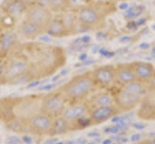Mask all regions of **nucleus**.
<instances>
[{"mask_svg": "<svg viewBox=\"0 0 155 144\" xmlns=\"http://www.w3.org/2000/svg\"><path fill=\"white\" fill-rule=\"evenodd\" d=\"M16 49L25 59L30 72V81L50 78L66 65L64 47L35 41L19 42Z\"/></svg>", "mask_w": 155, "mask_h": 144, "instance_id": "1", "label": "nucleus"}, {"mask_svg": "<svg viewBox=\"0 0 155 144\" xmlns=\"http://www.w3.org/2000/svg\"><path fill=\"white\" fill-rule=\"evenodd\" d=\"M44 94L25 96H8L0 98V121L8 124L13 120L28 121L41 111Z\"/></svg>", "mask_w": 155, "mask_h": 144, "instance_id": "2", "label": "nucleus"}, {"mask_svg": "<svg viewBox=\"0 0 155 144\" xmlns=\"http://www.w3.org/2000/svg\"><path fill=\"white\" fill-rule=\"evenodd\" d=\"M82 31L99 30L105 25L108 16L116 11V6L111 1H88L73 8Z\"/></svg>", "mask_w": 155, "mask_h": 144, "instance_id": "3", "label": "nucleus"}, {"mask_svg": "<svg viewBox=\"0 0 155 144\" xmlns=\"http://www.w3.org/2000/svg\"><path fill=\"white\" fill-rule=\"evenodd\" d=\"M58 89L65 96L68 104H72L86 101L97 88L89 71L74 75Z\"/></svg>", "mask_w": 155, "mask_h": 144, "instance_id": "4", "label": "nucleus"}, {"mask_svg": "<svg viewBox=\"0 0 155 144\" xmlns=\"http://www.w3.org/2000/svg\"><path fill=\"white\" fill-rule=\"evenodd\" d=\"M149 90L147 85L135 80L133 82L120 86L114 95V104L122 112H128L140 104Z\"/></svg>", "mask_w": 155, "mask_h": 144, "instance_id": "5", "label": "nucleus"}, {"mask_svg": "<svg viewBox=\"0 0 155 144\" xmlns=\"http://www.w3.org/2000/svg\"><path fill=\"white\" fill-rule=\"evenodd\" d=\"M67 104L68 101L59 89L50 91L43 96L40 112L51 118H57L62 116Z\"/></svg>", "mask_w": 155, "mask_h": 144, "instance_id": "6", "label": "nucleus"}, {"mask_svg": "<svg viewBox=\"0 0 155 144\" xmlns=\"http://www.w3.org/2000/svg\"><path fill=\"white\" fill-rule=\"evenodd\" d=\"M90 74L96 88L108 89L114 83H116L114 65L108 64L98 66L90 71Z\"/></svg>", "mask_w": 155, "mask_h": 144, "instance_id": "7", "label": "nucleus"}, {"mask_svg": "<svg viewBox=\"0 0 155 144\" xmlns=\"http://www.w3.org/2000/svg\"><path fill=\"white\" fill-rule=\"evenodd\" d=\"M53 16H54V14L45 4L39 2L28 7L23 18L31 21L32 22L36 23L39 26H41L45 30H47Z\"/></svg>", "mask_w": 155, "mask_h": 144, "instance_id": "8", "label": "nucleus"}, {"mask_svg": "<svg viewBox=\"0 0 155 144\" xmlns=\"http://www.w3.org/2000/svg\"><path fill=\"white\" fill-rule=\"evenodd\" d=\"M53 120L54 118L39 112L28 120V133L38 136H51Z\"/></svg>", "mask_w": 155, "mask_h": 144, "instance_id": "9", "label": "nucleus"}, {"mask_svg": "<svg viewBox=\"0 0 155 144\" xmlns=\"http://www.w3.org/2000/svg\"><path fill=\"white\" fill-rule=\"evenodd\" d=\"M17 32L19 39L25 40V42L35 41L39 37L46 34V30L44 28L24 18H22L21 21L18 22Z\"/></svg>", "mask_w": 155, "mask_h": 144, "instance_id": "10", "label": "nucleus"}, {"mask_svg": "<svg viewBox=\"0 0 155 144\" xmlns=\"http://www.w3.org/2000/svg\"><path fill=\"white\" fill-rule=\"evenodd\" d=\"M130 67L132 69L136 80L147 84L155 76V67L147 61L136 60L130 62Z\"/></svg>", "mask_w": 155, "mask_h": 144, "instance_id": "11", "label": "nucleus"}, {"mask_svg": "<svg viewBox=\"0 0 155 144\" xmlns=\"http://www.w3.org/2000/svg\"><path fill=\"white\" fill-rule=\"evenodd\" d=\"M121 111L115 104L108 105V107H99L91 108L89 111V119L91 125H99L113 117L119 115Z\"/></svg>", "mask_w": 155, "mask_h": 144, "instance_id": "12", "label": "nucleus"}, {"mask_svg": "<svg viewBox=\"0 0 155 144\" xmlns=\"http://www.w3.org/2000/svg\"><path fill=\"white\" fill-rule=\"evenodd\" d=\"M90 107L86 101H82L79 103L68 104L62 114V117L65 118L69 122H75L77 120L86 117L89 115Z\"/></svg>", "mask_w": 155, "mask_h": 144, "instance_id": "13", "label": "nucleus"}, {"mask_svg": "<svg viewBox=\"0 0 155 144\" xmlns=\"http://www.w3.org/2000/svg\"><path fill=\"white\" fill-rule=\"evenodd\" d=\"M19 40L21 39L18 35L17 29H15L14 27L5 29L0 42V55L7 57L10 52L19 44Z\"/></svg>", "mask_w": 155, "mask_h": 144, "instance_id": "14", "label": "nucleus"}, {"mask_svg": "<svg viewBox=\"0 0 155 144\" xmlns=\"http://www.w3.org/2000/svg\"><path fill=\"white\" fill-rule=\"evenodd\" d=\"M27 6L21 0H4L1 4V12L4 16H7L17 21L19 18H23L27 10Z\"/></svg>", "mask_w": 155, "mask_h": 144, "instance_id": "15", "label": "nucleus"}, {"mask_svg": "<svg viewBox=\"0 0 155 144\" xmlns=\"http://www.w3.org/2000/svg\"><path fill=\"white\" fill-rule=\"evenodd\" d=\"M46 34L51 38H55V39H62V38L71 37L69 31L64 24L62 21V18L60 14H55L53 16L52 20L51 21L50 24H48Z\"/></svg>", "mask_w": 155, "mask_h": 144, "instance_id": "16", "label": "nucleus"}, {"mask_svg": "<svg viewBox=\"0 0 155 144\" xmlns=\"http://www.w3.org/2000/svg\"><path fill=\"white\" fill-rule=\"evenodd\" d=\"M116 83L120 86L133 82L136 80L134 73L130 67V63H118L115 65Z\"/></svg>", "mask_w": 155, "mask_h": 144, "instance_id": "17", "label": "nucleus"}, {"mask_svg": "<svg viewBox=\"0 0 155 144\" xmlns=\"http://www.w3.org/2000/svg\"><path fill=\"white\" fill-rule=\"evenodd\" d=\"M62 21L64 22V24L67 28V30L69 31L71 36H75L78 35L79 33L81 32V28L78 21L77 15L74 11V9H71V10L67 11L65 13L60 14Z\"/></svg>", "mask_w": 155, "mask_h": 144, "instance_id": "18", "label": "nucleus"}, {"mask_svg": "<svg viewBox=\"0 0 155 144\" xmlns=\"http://www.w3.org/2000/svg\"><path fill=\"white\" fill-rule=\"evenodd\" d=\"M90 109L99 107H108V105L114 104V95H111L109 92H100L95 93L91 97L86 100Z\"/></svg>", "mask_w": 155, "mask_h": 144, "instance_id": "19", "label": "nucleus"}, {"mask_svg": "<svg viewBox=\"0 0 155 144\" xmlns=\"http://www.w3.org/2000/svg\"><path fill=\"white\" fill-rule=\"evenodd\" d=\"M54 14H62L73 9L72 0H46L41 2Z\"/></svg>", "mask_w": 155, "mask_h": 144, "instance_id": "20", "label": "nucleus"}, {"mask_svg": "<svg viewBox=\"0 0 155 144\" xmlns=\"http://www.w3.org/2000/svg\"><path fill=\"white\" fill-rule=\"evenodd\" d=\"M144 12H145V5L132 3L127 10L123 12L122 16L127 21H136V20H138L139 18L142 17Z\"/></svg>", "mask_w": 155, "mask_h": 144, "instance_id": "21", "label": "nucleus"}, {"mask_svg": "<svg viewBox=\"0 0 155 144\" xmlns=\"http://www.w3.org/2000/svg\"><path fill=\"white\" fill-rule=\"evenodd\" d=\"M68 132H71L69 121H67V120L65 118H63L62 116L54 118L50 136H58V134H63V133H66Z\"/></svg>", "mask_w": 155, "mask_h": 144, "instance_id": "22", "label": "nucleus"}, {"mask_svg": "<svg viewBox=\"0 0 155 144\" xmlns=\"http://www.w3.org/2000/svg\"><path fill=\"white\" fill-rule=\"evenodd\" d=\"M142 104V107L138 111V116L140 119L144 120H154V107L155 104H151L147 99H143Z\"/></svg>", "mask_w": 155, "mask_h": 144, "instance_id": "23", "label": "nucleus"}, {"mask_svg": "<svg viewBox=\"0 0 155 144\" xmlns=\"http://www.w3.org/2000/svg\"><path fill=\"white\" fill-rule=\"evenodd\" d=\"M6 63H7L6 57H2V58L0 59V85L2 84V79L4 76L5 70H6Z\"/></svg>", "mask_w": 155, "mask_h": 144, "instance_id": "24", "label": "nucleus"}, {"mask_svg": "<svg viewBox=\"0 0 155 144\" xmlns=\"http://www.w3.org/2000/svg\"><path fill=\"white\" fill-rule=\"evenodd\" d=\"M131 4H132V3H131L130 1H120V3L118 4L117 6H116V8H117L118 10L124 12L131 6Z\"/></svg>", "mask_w": 155, "mask_h": 144, "instance_id": "25", "label": "nucleus"}, {"mask_svg": "<svg viewBox=\"0 0 155 144\" xmlns=\"http://www.w3.org/2000/svg\"><path fill=\"white\" fill-rule=\"evenodd\" d=\"M126 28H128L130 31H136L138 30L139 25L137 24V21H127V24H126Z\"/></svg>", "mask_w": 155, "mask_h": 144, "instance_id": "26", "label": "nucleus"}, {"mask_svg": "<svg viewBox=\"0 0 155 144\" xmlns=\"http://www.w3.org/2000/svg\"><path fill=\"white\" fill-rule=\"evenodd\" d=\"M99 52L103 56L107 57V58H111V57L114 56V51H110L109 50H107V49H101L99 50Z\"/></svg>", "mask_w": 155, "mask_h": 144, "instance_id": "27", "label": "nucleus"}, {"mask_svg": "<svg viewBox=\"0 0 155 144\" xmlns=\"http://www.w3.org/2000/svg\"><path fill=\"white\" fill-rule=\"evenodd\" d=\"M131 40H132V37L130 35H123L118 39V42L120 44H128L131 42Z\"/></svg>", "mask_w": 155, "mask_h": 144, "instance_id": "28", "label": "nucleus"}, {"mask_svg": "<svg viewBox=\"0 0 155 144\" xmlns=\"http://www.w3.org/2000/svg\"><path fill=\"white\" fill-rule=\"evenodd\" d=\"M105 133H117L119 132V129L116 127V126H110V127H108V128H105Z\"/></svg>", "mask_w": 155, "mask_h": 144, "instance_id": "29", "label": "nucleus"}, {"mask_svg": "<svg viewBox=\"0 0 155 144\" xmlns=\"http://www.w3.org/2000/svg\"><path fill=\"white\" fill-rule=\"evenodd\" d=\"M21 1L24 4V5H26L27 7H30V6L34 5V4H37V3L40 2L39 0H21Z\"/></svg>", "mask_w": 155, "mask_h": 144, "instance_id": "30", "label": "nucleus"}, {"mask_svg": "<svg viewBox=\"0 0 155 144\" xmlns=\"http://www.w3.org/2000/svg\"><path fill=\"white\" fill-rule=\"evenodd\" d=\"M147 88L149 90V92H155V76L152 78V80L150 81L149 83H147Z\"/></svg>", "mask_w": 155, "mask_h": 144, "instance_id": "31", "label": "nucleus"}, {"mask_svg": "<svg viewBox=\"0 0 155 144\" xmlns=\"http://www.w3.org/2000/svg\"><path fill=\"white\" fill-rule=\"evenodd\" d=\"M150 47H151V45H150L149 43H140V44L139 45V49L143 50H149Z\"/></svg>", "mask_w": 155, "mask_h": 144, "instance_id": "32", "label": "nucleus"}, {"mask_svg": "<svg viewBox=\"0 0 155 144\" xmlns=\"http://www.w3.org/2000/svg\"><path fill=\"white\" fill-rule=\"evenodd\" d=\"M132 126L137 130H143L145 127H147L145 126V124H142V123H135L132 125Z\"/></svg>", "mask_w": 155, "mask_h": 144, "instance_id": "33", "label": "nucleus"}, {"mask_svg": "<svg viewBox=\"0 0 155 144\" xmlns=\"http://www.w3.org/2000/svg\"><path fill=\"white\" fill-rule=\"evenodd\" d=\"M140 134H139V133H135L130 137V140L133 141V142H137L140 140Z\"/></svg>", "mask_w": 155, "mask_h": 144, "instance_id": "34", "label": "nucleus"}, {"mask_svg": "<svg viewBox=\"0 0 155 144\" xmlns=\"http://www.w3.org/2000/svg\"><path fill=\"white\" fill-rule=\"evenodd\" d=\"M140 144H155V138L152 139H147V140H144L142 142H139Z\"/></svg>", "mask_w": 155, "mask_h": 144, "instance_id": "35", "label": "nucleus"}, {"mask_svg": "<svg viewBox=\"0 0 155 144\" xmlns=\"http://www.w3.org/2000/svg\"><path fill=\"white\" fill-rule=\"evenodd\" d=\"M6 29V28L4 27V25L2 24L1 21H0V42H1V39H2V35H3V32L4 30Z\"/></svg>", "mask_w": 155, "mask_h": 144, "instance_id": "36", "label": "nucleus"}, {"mask_svg": "<svg viewBox=\"0 0 155 144\" xmlns=\"http://www.w3.org/2000/svg\"><path fill=\"white\" fill-rule=\"evenodd\" d=\"M86 58H87V54H86V53H81V54L79 56V59H80L81 61H82V62L85 61Z\"/></svg>", "mask_w": 155, "mask_h": 144, "instance_id": "37", "label": "nucleus"}, {"mask_svg": "<svg viewBox=\"0 0 155 144\" xmlns=\"http://www.w3.org/2000/svg\"><path fill=\"white\" fill-rule=\"evenodd\" d=\"M150 54H151V58L155 60V46L151 47V51H150Z\"/></svg>", "mask_w": 155, "mask_h": 144, "instance_id": "38", "label": "nucleus"}, {"mask_svg": "<svg viewBox=\"0 0 155 144\" xmlns=\"http://www.w3.org/2000/svg\"><path fill=\"white\" fill-rule=\"evenodd\" d=\"M102 143H103V144H111V138L107 139V140H104Z\"/></svg>", "mask_w": 155, "mask_h": 144, "instance_id": "39", "label": "nucleus"}, {"mask_svg": "<svg viewBox=\"0 0 155 144\" xmlns=\"http://www.w3.org/2000/svg\"><path fill=\"white\" fill-rule=\"evenodd\" d=\"M88 136H99V133H88Z\"/></svg>", "mask_w": 155, "mask_h": 144, "instance_id": "40", "label": "nucleus"}, {"mask_svg": "<svg viewBox=\"0 0 155 144\" xmlns=\"http://www.w3.org/2000/svg\"><path fill=\"white\" fill-rule=\"evenodd\" d=\"M152 29H153V30L155 31V23H154V24L152 25Z\"/></svg>", "mask_w": 155, "mask_h": 144, "instance_id": "41", "label": "nucleus"}, {"mask_svg": "<svg viewBox=\"0 0 155 144\" xmlns=\"http://www.w3.org/2000/svg\"><path fill=\"white\" fill-rule=\"evenodd\" d=\"M117 1H130V0H117Z\"/></svg>", "mask_w": 155, "mask_h": 144, "instance_id": "42", "label": "nucleus"}, {"mask_svg": "<svg viewBox=\"0 0 155 144\" xmlns=\"http://www.w3.org/2000/svg\"><path fill=\"white\" fill-rule=\"evenodd\" d=\"M154 120H155V107H154Z\"/></svg>", "mask_w": 155, "mask_h": 144, "instance_id": "43", "label": "nucleus"}, {"mask_svg": "<svg viewBox=\"0 0 155 144\" xmlns=\"http://www.w3.org/2000/svg\"><path fill=\"white\" fill-rule=\"evenodd\" d=\"M40 2H44V1H46V0H39Z\"/></svg>", "mask_w": 155, "mask_h": 144, "instance_id": "44", "label": "nucleus"}, {"mask_svg": "<svg viewBox=\"0 0 155 144\" xmlns=\"http://www.w3.org/2000/svg\"><path fill=\"white\" fill-rule=\"evenodd\" d=\"M87 144H95V143H93V142H91V143H87Z\"/></svg>", "mask_w": 155, "mask_h": 144, "instance_id": "45", "label": "nucleus"}, {"mask_svg": "<svg viewBox=\"0 0 155 144\" xmlns=\"http://www.w3.org/2000/svg\"><path fill=\"white\" fill-rule=\"evenodd\" d=\"M57 144H63L62 142H59V143H57Z\"/></svg>", "mask_w": 155, "mask_h": 144, "instance_id": "46", "label": "nucleus"}, {"mask_svg": "<svg viewBox=\"0 0 155 144\" xmlns=\"http://www.w3.org/2000/svg\"><path fill=\"white\" fill-rule=\"evenodd\" d=\"M2 57H3V56H1V55H0V59H1V58H2Z\"/></svg>", "mask_w": 155, "mask_h": 144, "instance_id": "47", "label": "nucleus"}, {"mask_svg": "<svg viewBox=\"0 0 155 144\" xmlns=\"http://www.w3.org/2000/svg\"><path fill=\"white\" fill-rule=\"evenodd\" d=\"M111 144H113V143H111ZM114 144H115V143H114Z\"/></svg>", "mask_w": 155, "mask_h": 144, "instance_id": "48", "label": "nucleus"}, {"mask_svg": "<svg viewBox=\"0 0 155 144\" xmlns=\"http://www.w3.org/2000/svg\"><path fill=\"white\" fill-rule=\"evenodd\" d=\"M137 144H140V143H137Z\"/></svg>", "mask_w": 155, "mask_h": 144, "instance_id": "49", "label": "nucleus"}]
</instances>
